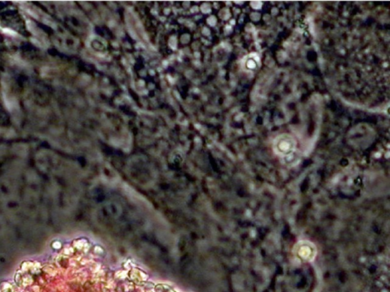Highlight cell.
I'll return each instance as SVG.
<instances>
[{
	"mask_svg": "<svg viewBox=\"0 0 390 292\" xmlns=\"http://www.w3.org/2000/svg\"><path fill=\"white\" fill-rule=\"evenodd\" d=\"M275 148L280 155H290L295 150L296 143L290 136H281L275 142Z\"/></svg>",
	"mask_w": 390,
	"mask_h": 292,
	"instance_id": "obj_1",
	"label": "cell"
},
{
	"mask_svg": "<svg viewBox=\"0 0 390 292\" xmlns=\"http://www.w3.org/2000/svg\"><path fill=\"white\" fill-rule=\"evenodd\" d=\"M296 255L304 261H312L316 255V249L311 243L302 241L297 244Z\"/></svg>",
	"mask_w": 390,
	"mask_h": 292,
	"instance_id": "obj_2",
	"label": "cell"
},
{
	"mask_svg": "<svg viewBox=\"0 0 390 292\" xmlns=\"http://www.w3.org/2000/svg\"><path fill=\"white\" fill-rule=\"evenodd\" d=\"M257 56H252L247 58L246 62V68L249 70H255L258 67L259 59H256Z\"/></svg>",
	"mask_w": 390,
	"mask_h": 292,
	"instance_id": "obj_3",
	"label": "cell"
}]
</instances>
